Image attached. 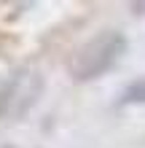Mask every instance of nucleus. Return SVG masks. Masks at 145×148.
Instances as JSON below:
<instances>
[{
  "instance_id": "2",
  "label": "nucleus",
  "mask_w": 145,
  "mask_h": 148,
  "mask_svg": "<svg viewBox=\"0 0 145 148\" xmlns=\"http://www.w3.org/2000/svg\"><path fill=\"white\" fill-rule=\"evenodd\" d=\"M43 73L38 67H16L0 84V121H19L35 108L43 94Z\"/></svg>"
},
{
  "instance_id": "1",
  "label": "nucleus",
  "mask_w": 145,
  "mask_h": 148,
  "mask_svg": "<svg viewBox=\"0 0 145 148\" xmlns=\"http://www.w3.org/2000/svg\"><path fill=\"white\" fill-rule=\"evenodd\" d=\"M126 51V38L118 30H102L89 40H83L67 59V73L73 81H94L113 67Z\"/></svg>"
},
{
  "instance_id": "4",
  "label": "nucleus",
  "mask_w": 145,
  "mask_h": 148,
  "mask_svg": "<svg viewBox=\"0 0 145 148\" xmlns=\"http://www.w3.org/2000/svg\"><path fill=\"white\" fill-rule=\"evenodd\" d=\"M5 148H16V145H5Z\"/></svg>"
},
{
  "instance_id": "3",
  "label": "nucleus",
  "mask_w": 145,
  "mask_h": 148,
  "mask_svg": "<svg viewBox=\"0 0 145 148\" xmlns=\"http://www.w3.org/2000/svg\"><path fill=\"white\" fill-rule=\"evenodd\" d=\"M121 105H145V75L132 81L121 92Z\"/></svg>"
}]
</instances>
